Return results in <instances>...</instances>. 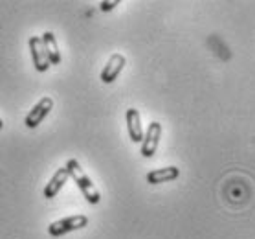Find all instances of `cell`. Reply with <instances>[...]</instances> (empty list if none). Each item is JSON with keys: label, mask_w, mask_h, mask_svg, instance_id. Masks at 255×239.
I'll list each match as a JSON object with an SVG mask.
<instances>
[{"label": "cell", "mask_w": 255, "mask_h": 239, "mask_svg": "<svg viewBox=\"0 0 255 239\" xmlns=\"http://www.w3.org/2000/svg\"><path fill=\"white\" fill-rule=\"evenodd\" d=\"M66 169H68L70 177L79 186V190H81V193L85 195V199H87L88 203L98 204L101 201V195H99V192L94 186V182L88 179V175L83 171V168L79 166V162H77L76 158H70L68 162H66Z\"/></svg>", "instance_id": "6da1fadb"}, {"label": "cell", "mask_w": 255, "mask_h": 239, "mask_svg": "<svg viewBox=\"0 0 255 239\" xmlns=\"http://www.w3.org/2000/svg\"><path fill=\"white\" fill-rule=\"evenodd\" d=\"M87 225H88V217L81 216V214H76V216L63 217V219L53 221L52 225L48 227V232H50V236H64V234H68V232L85 228Z\"/></svg>", "instance_id": "7a4b0ae2"}, {"label": "cell", "mask_w": 255, "mask_h": 239, "mask_svg": "<svg viewBox=\"0 0 255 239\" xmlns=\"http://www.w3.org/2000/svg\"><path fill=\"white\" fill-rule=\"evenodd\" d=\"M53 109V99L48 98V96H44V98L37 103V105L29 111V114L26 116V120H24V125L28 129H35L41 125V122L44 120V118L50 114V111Z\"/></svg>", "instance_id": "3957f363"}, {"label": "cell", "mask_w": 255, "mask_h": 239, "mask_svg": "<svg viewBox=\"0 0 255 239\" xmlns=\"http://www.w3.org/2000/svg\"><path fill=\"white\" fill-rule=\"evenodd\" d=\"M162 138V125L158 122H152L147 129V134H143V142H141V155L145 158H151L158 149Z\"/></svg>", "instance_id": "277c9868"}, {"label": "cell", "mask_w": 255, "mask_h": 239, "mask_svg": "<svg viewBox=\"0 0 255 239\" xmlns=\"http://www.w3.org/2000/svg\"><path fill=\"white\" fill-rule=\"evenodd\" d=\"M29 52L33 59V66L39 72H46L50 68V59H48L46 48L42 44L41 37H29Z\"/></svg>", "instance_id": "5b68a950"}, {"label": "cell", "mask_w": 255, "mask_h": 239, "mask_svg": "<svg viewBox=\"0 0 255 239\" xmlns=\"http://www.w3.org/2000/svg\"><path fill=\"white\" fill-rule=\"evenodd\" d=\"M123 66H125V57H123L122 53H112L107 64L103 66V70H101V81L103 83H112L120 76V72L123 70Z\"/></svg>", "instance_id": "8992f818"}, {"label": "cell", "mask_w": 255, "mask_h": 239, "mask_svg": "<svg viewBox=\"0 0 255 239\" xmlns=\"http://www.w3.org/2000/svg\"><path fill=\"white\" fill-rule=\"evenodd\" d=\"M125 120H127V129H128V136L132 142H143V127H141V118H139V112L136 109H128L127 114H125Z\"/></svg>", "instance_id": "52a82bcc"}, {"label": "cell", "mask_w": 255, "mask_h": 239, "mask_svg": "<svg viewBox=\"0 0 255 239\" xmlns=\"http://www.w3.org/2000/svg\"><path fill=\"white\" fill-rule=\"evenodd\" d=\"M68 169L66 168H59L55 173H53V177L50 179V182L46 184V188H44V199H53L55 195L59 193V190L63 188V184L66 181H68Z\"/></svg>", "instance_id": "ba28073f"}, {"label": "cell", "mask_w": 255, "mask_h": 239, "mask_svg": "<svg viewBox=\"0 0 255 239\" xmlns=\"http://www.w3.org/2000/svg\"><path fill=\"white\" fill-rule=\"evenodd\" d=\"M180 169L176 166H169V168H162V169H152L147 173V182L149 184H162V182L167 181H174L178 179Z\"/></svg>", "instance_id": "9c48e42d"}, {"label": "cell", "mask_w": 255, "mask_h": 239, "mask_svg": "<svg viewBox=\"0 0 255 239\" xmlns=\"http://www.w3.org/2000/svg\"><path fill=\"white\" fill-rule=\"evenodd\" d=\"M41 39H42V44H44V48H46L50 64H59V63H61V53H59V46H57V39H55V35H53L52 31H46Z\"/></svg>", "instance_id": "30bf717a"}, {"label": "cell", "mask_w": 255, "mask_h": 239, "mask_svg": "<svg viewBox=\"0 0 255 239\" xmlns=\"http://www.w3.org/2000/svg\"><path fill=\"white\" fill-rule=\"evenodd\" d=\"M116 6H120V0H111V2H101V4H99V9H101V11H111V9H114Z\"/></svg>", "instance_id": "8fae6325"}, {"label": "cell", "mask_w": 255, "mask_h": 239, "mask_svg": "<svg viewBox=\"0 0 255 239\" xmlns=\"http://www.w3.org/2000/svg\"><path fill=\"white\" fill-rule=\"evenodd\" d=\"M2 129H4V122H2V120H0V131H2Z\"/></svg>", "instance_id": "7c38bea8"}]
</instances>
